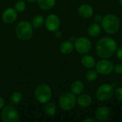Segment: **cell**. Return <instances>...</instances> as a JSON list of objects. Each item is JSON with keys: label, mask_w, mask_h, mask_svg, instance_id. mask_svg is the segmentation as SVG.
Masks as SVG:
<instances>
[{"label": "cell", "mask_w": 122, "mask_h": 122, "mask_svg": "<svg viewBox=\"0 0 122 122\" xmlns=\"http://www.w3.org/2000/svg\"><path fill=\"white\" fill-rule=\"evenodd\" d=\"M14 8L15 9V10L17 12H22V11H24L26 9V3L24 1L20 0V1H16L15 3Z\"/></svg>", "instance_id": "cb8c5ba5"}, {"label": "cell", "mask_w": 122, "mask_h": 122, "mask_svg": "<svg viewBox=\"0 0 122 122\" xmlns=\"http://www.w3.org/2000/svg\"><path fill=\"white\" fill-rule=\"evenodd\" d=\"M44 25L46 29L51 32H54L58 30L61 25L59 17L54 14H49L45 19Z\"/></svg>", "instance_id": "30bf717a"}, {"label": "cell", "mask_w": 122, "mask_h": 122, "mask_svg": "<svg viewBox=\"0 0 122 122\" xmlns=\"http://www.w3.org/2000/svg\"><path fill=\"white\" fill-rule=\"evenodd\" d=\"M45 107H44V113L46 114V115H47L48 117H54L57 112V109H56V106L55 105L54 103L53 102H47L46 104H45Z\"/></svg>", "instance_id": "44dd1931"}, {"label": "cell", "mask_w": 122, "mask_h": 122, "mask_svg": "<svg viewBox=\"0 0 122 122\" xmlns=\"http://www.w3.org/2000/svg\"><path fill=\"white\" fill-rule=\"evenodd\" d=\"M44 22H45L44 18L41 15L37 14V15H35L32 18L31 24V25L33 26L34 28L38 29V28L41 27L44 24Z\"/></svg>", "instance_id": "7402d4cb"}, {"label": "cell", "mask_w": 122, "mask_h": 122, "mask_svg": "<svg viewBox=\"0 0 122 122\" xmlns=\"http://www.w3.org/2000/svg\"><path fill=\"white\" fill-rule=\"evenodd\" d=\"M99 73L96 69H89V70L85 74V78L88 81H94L99 77Z\"/></svg>", "instance_id": "603a6c76"}, {"label": "cell", "mask_w": 122, "mask_h": 122, "mask_svg": "<svg viewBox=\"0 0 122 122\" xmlns=\"http://www.w3.org/2000/svg\"><path fill=\"white\" fill-rule=\"evenodd\" d=\"M96 60L94 57L90 54H83L81 59V65L86 69H92L95 67L96 65Z\"/></svg>", "instance_id": "2e32d148"}, {"label": "cell", "mask_w": 122, "mask_h": 122, "mask_svg": "<svg viewBox=\"0 0 122 122\" xmlns=\"http://www.w3.org/2000/svg\"><path fill=\"white\" fill-rule=\"evenodd\" d=\"M114 87L111 84H102L96 91V97L101 102H106L112 99L114 94Z\"/></svg>", "instance_id": "8992f818"}, {"label": "cell", "mask_w": 122, "mask_h": 122, "mask_svg": "<svg viewBox=\"0 0 122 122\" xmlns=\"http://www.w3.org/2000/svg\"><path fill=\"white\" fill-rule=\"evenodd\" d=\"M59 105L64 111H71L76 106V97L71 92H66L59 98Z\"/></svg>", "instance_id": "5b68a950"}, {"label": "cell", "mask_w": 122, "mask_h": 122, "mask_svg": "<svg viewBox=\"0 0 122 122\" xmlns=\"http://www.w3.org/2000/svg\"><path fill=\"white\" fill-rule=\"evenodd\" d=\"M89 1H91V0H89Z\"/></svg>", "instance_id": "e575fe53"}, {"label": "cell", "mask_w": 122, "mask_h": 122, "mask_svg": "<svg viewBox=\"0 0 122 122\" xmlns=\"http://www.w3.org/2000/svg\"><path fill=\"white\" fill-rule=\"evenodd\" d=\"M116 55L120 61H122V46L117 48L116 51Z\"/></svg>", "instance_id": "4316f807"}, {"label": "cell", "mask_w": 122, "mask_h": 122, "mask_svg": "<svg viewBox=\"0 0 122 122\" xmlns=\"http://www.w3.org/2000/svg\"><path fill=\"white\" fill-rule=\"evenodd\" d=\"M110 116L111 110L107 106L99 107L95 112V119L97 122H106L109 119Z\"/></svg>", "instance_id": "8fae6325"}, {"label": "cell", "mask_w": 122, "mask_h": 122, "mask_svg": "<svg viewBox=\"0 0 122 122\" xmlns=\"http://www.w3.org/2000/svg\"><path fill=\"white\" fill-rule=\"evenodd\" d=\"M114 96L115 97L116 99L122 102V86H117L114 89Z\"/></svg>", "instance_id": "d4e9b609"}, {"label": "cell", "mask_w": 122, "mask_h": 122, "mask_svg": "<svg viewBox=\"0 0 122 122\" xmlns=\"http://www.w3.org/2000/svg\"><path fill=\"white\" fill-rule=\"evenodd\" d=\"M97 119H94V118H93V117H89V118H86V119H85L83 122H97Z\"/></svg>", "instance_id": "f1b7e54d"}, {"label": "cell", "mask_w": 122, "mask_h": 122, "mask_svg": "<svg viewBox=\"0 0 122 122\" xmlns=\"http://www.w3.org/2000/svg\"><path fill=\"white\" fill-rule=\"evenodd\" d=\"M74 49V43L69 40L63 41L59 46V50L61 54L65 55H69L72 53Z\"/></svg>", "instance_id": "e0dca14e"}, {"label": "cell", "mask_w": 122, "mask_h": 122, "mask_svg": "<svg viewBox=\"0 0 122 122\" xmlns=\"http://www.w3.org/2000/svg\"><path fill=\"white\" fill-rule=\"evenodd\" d=\"M1 118L4 122H18L19 114L16 109L12 104L4 106L1 113Z\"/></svg>", "instance_id": "52a82bcc"}, {"label": "cell", "mask_w": 122, "mask_h": 122, "mask_svg": "<svg viewBox=\"0 0 122 122\" xmlns=\"http://www.w3.org/2000/svg\"><path fill=\"white\" fill-rule=\"evenodd\" d=\"M4 106H5V101L1 97H0V109H2L4 107Z\"/></svg>", "instance_id": "f546056e"}, {"label": "cell", "mask_w": 122, "mask_h": 122, "mask_svg": "<svg viewBox=\"0 0 122 122\" xmlns=\"http://www.w3.org/2000/svg\"><path fill=\"white\" fill-rule=\"evenodd\" d=\"M76 39V37H75L74 36H71V37H70V39H69V41H71V42H74L75 41V40Z\"/></svg>", "instance_id": "1f68e13d"}, {"label": "cell", "mask_w": 122, "mask_h": 122, "mask_svg": "<svg viewBox=\"0 0 122 122\" xmlns=\"http://www.w3.org/2000/svg\"><path fill=\"white\" fill-rule=\"evenodd\" d=\"M36 1L40 9L42 10H49L54 6L56 0H37Z\"/></svg>", "instance_id": "d6986e66"}, {"label": "cell", "mask_w": 122, "mask_h": 122, "mask_svg": "<svg viewBox=\"0 0 122 122\" xmlns=\"http://www.w3.org/2000/svg\"><path fill=\"white\" fill-rule=\"evenodd\" d=\"M34 33V27L31 23L26 21H19L15 27V34L21 41L30 39Z\"/></svg>", "instance_id": "3957f363"}, {"label": "cell", "mask_w": 122, "mask_h": 122, "mask_svg": "<svg viewBox=\"0 0 122 122\" xmlns=\"http://www.w3.org/2000/svg\"><path fill=\"white\" fill-rule=\"evenodd\" d=\"M118 44L117 41L109 36L101 38L96 44L95 51L97 55L101 59H109L117 51Z\"/></svg>", "instance_id": "6da1fadb"}, {"label": "cell", "mask_w": 122, "mask_h": 122, "mask_svg": "<svg viewBox=\"0 0 122 122\" xmlns=\"http://www.w3.org/2000/svg\"><path fill=\"white\" fill-rule=\"evenodd\" d=\"M74 49L80 54H88L92 48V44L91 40L86 36H80L76 38L75 41L74 42Z\"/></svg>", "instance_id": "ba28073f"}, {"label": "cell", "mask_w": 122, "mask_h": 122, "mask_svg": "<svg viewBox=\"0 0 122 122\" xmlns=\"http://www.w3.org/2000/svg\"><path fill=\"white\" fill-rule=\"evenodd\" d=\"M101 26L102 29L108 34H114L119 31L121 26V21L117 15L109 14L103 16Z\"/></svg>", "instance_id": "7a4b0ae2"}, {"label": "cell", "mask_w": 122, "mask_h": 122, "mask_svg": "<svg viewBox=\"0 0 122 122\" xmlns=\"http://www.w3.org/2000/svg\"><path fill=\"white\" fill-rule=\"evenodd\" d=\"M28 2H30V3H33V2H35V1H36L37 0H26Z\"/></svg>", "instance_id": "d6a6232c"}, {"label": "cell", "mask_w": 122, "mask_h": 122, "mask_svg": "<svg viewBox=\"0 0 122 122\" xmlns=\"http://www.w3.org/2000/svg\"><path fill=\"white\" fill-rule=\"evenodd\" d=\"M23 100V94L21 92L19 91L14 92L9 97L10 104L12 105H17L20 104Z\"/></svg>", "instance_id": "ffe728a7"}, {"label": "cell", "mask_w": 122, "mask_h": 122, "mask_svg": "<svg viewBox=\"0 0 122 122\" xmlns=\"http://www.w3.org/2000/svg\"><path fill=\"white\" fill-rule=\"evenodd\" d=\"M113 71L118 75L122 74V64H114V68H113Z\"/></svg>", "instance_id": "484cf974"}, {"label": "cell", "mask_w": 122, "mask_h": 122, "mask_svg": "<svg viewBox=\"0 0 122 122\" xmlns=\"http://www.w3.org/2000/svg\"><path fill=\"white\" fill-rule=\"evenodd\" d=\"M35 99L41 104H46L52 97V91L49 85L41 84L36 86L34 91Z\"/></svg>", "instance_id": "277c9868"}, {"label": "cell", "mask_w": 122, "mask_h": 122, "mask_svg": "<svg viewBox=\"0 0 122 122\" xmlns=\"http://www.w3.org/2000/svg\"><path fill=\"white\" fill-rule=\"evenodd\" d=\"M102 18L103 16L100 14H96L94 16V21L96 22H98V23H101L102 20Z\"/></svg>", "instance_id": "83f0119b"}, {"label": "cell", "mask_w": 122, "mask_h": 122, "mask_svg": "<svg viewBox=\"0 0 122 122\" xmlns=\"http://www.w3.org/2000/svg\"><path fill=\"white\" fill-rule=\"evenodd\" d=\"M17 11L14 8L9 7L2 13V20L4 23L9 24L14 23L17 18Z\"/></svg>", "instance_id": "7c38bea8"}, {"label": "cell", "mask_w": 122, "mask_h": 122, "mask_svg": "<svg viewBox=\"0 0 122 122\" xmlns=\"http://www.w3.org/2000/svg\"><path fill=\"white\" fill-rule=\"evenodd\" d=\"M70 89H71V92L74 94H75L76 96H78V95H79L84 92V89H85V86L81 81L76 80V81L72 82V84H71Z\"/></svg>", "instance_id": "ac0fdd59"}, {"label": "cell", "mask_w": 122, "mask_h": 122, "mask_svg": "<svg viewBox=\"0 0 122 122\" xmlns=\"http://www.w3.org/2000/svg\"><path fill=\"white\" fill-rule=\"evenodd\" d=\"M102 26L98 22H93L87 28V34L89 36L92 38L97 37L100 35L102 32Z\"/></svg>", "instance_id": "9a60e30c"}, {"label": "cell", "mask_w": 122, "mask_h": 122, "mask_svg": "<svg viewBox=\"0 0 122 122\" xmlns=\"http://www.w3.org/2000/svg\"><path fill=\"white\" fill-rule=\"evenodd\" d=\"M78 14L84 19H89L94 14L93 7L88 4H81L78 8Z\"/></svg>", "instance_id": "4fadbf2b"}, {"label": "cell", "mask_w": 122, "mask_h": 122, "mask_svg": "<svg viewBox=\"0 0 122 122\" xmlns=\"http://www.w3.org/2000/svg\"><path fill=\"white\" fill-rule=\"evenodd\" d=\"M92 103V98L88 94L81 93L76 98V104L81 108H88Z\"/></svg>", "instance_id": "5bb4252c"}, {"label": "cell", "mask_w": 122, "mask_h": 122, "mask_svg": "<svg viewBox=\"0 0 122 122\" xmlns=\"http://www.w3.org/2000/svg\"><path fill=\"white\" fill-rule=\"evenodd\" d=\"M54 34L56 38H61L62 36V32L61 31H59V29L54 31Z\"/></svg>", "instance_id": "4dcf8cb0"}, {"label": "cell", "mask_w": 122, "mask_h": 122, "mask_svg": "<svg viewBox=\"0 0 122 122\" xmlns=\"http://www.w3.org/2000/svg\"><path fill=\"white\" fill-rule=\"evenodd\" d=\"M114 64L109 59H102L99 60L95 65V69L98 73L103 76L109 75L113 72Z\"/></svg>", "instance_id": "9c48e42d"}, {"label": "cell", "mask_w": 122, "mask_h": 122, "mask_svg": "<svg viewBox=\"0 0 122 122\" xmlns=\"http://www.w3.org/2000/svg\"><path fill=\"white\" fill-rule=\"evenodd\" d=\"M119 4H120V5L122 6V0H119Z\"/></svg>", "instance_id": "836d02e7"}]
</instances>
